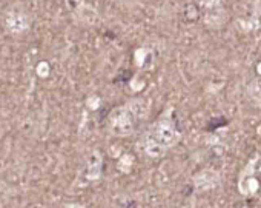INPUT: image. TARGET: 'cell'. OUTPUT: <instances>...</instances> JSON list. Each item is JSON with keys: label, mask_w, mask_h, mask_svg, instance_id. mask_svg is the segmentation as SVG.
<instances>
[{"label": "cell", "mask_w": 261, "mask_h": 208, "mask_svg": "<svg viewBox=\"0 0 261 208\" xmlns=\"http://www.w3.org/2000/svg\"><path fill=\"white\" fill-rule=\"evenodd\" d=\"M103 154L100 151H92L88 159H86V167H85V179L88 182H97L101 179L103 174Z\"/></svg>", "instance_id": "3"}, {"label": "cell", "mask_w": 261, "mask_h": 208, "mask_svg": "<svg viewBox=\"0 0 261 208\" xmlns=\"http://www.w3.org/2000/svg\"><path fill=\"white\" fill-rule=\"evenodd\" d=\"M224 125H227V119H224V118L214 119V121H211V125L207 127V130L209 131H214L215 128H220V127H224Z\"/></svg>", "instance_id": "5"}, {"label": "cell", "mask_w": 261, "mask_h": 208, "mask_svg": "<svg viewBox=\"0 0 261 208\" xmlns=\"http://www.w3.org/2000/svg\"><path fill=\"white\" fill-rule=\"evenodd\" d=\"M180 139V131L177 130L175 121L169 116L159 118L143 134L140 141L142 151L151 159H160L172 148Z\"/></svg>", "instance_id": "1"}, {"label": "cell", "mask_w": 261, "mask_h": 208, "mask_svg": "<svg viewBox=\"0 0 261 208\" xmlns=\"http://www.w3.org/2000/svg\"><path fill=\"white\" fill-rule=\"evenodd\" d=\"M130 167H133V157H130V156H123L121 160L118 162V170L121 173H126L127 174L130 171Z\"/></svg>", "instance_id": "4"}, {"label": "cell", "mask_w": 261, "mask_h": 208, "mask_svg": "<svg viewBox=\"0 0 261 208\" xmlns=\"http://www.w3.org/2000/svg\"><path fill=\"white\" fill-rule=\"evenodd\" d=\"M63 208H89L83 203H77V202H69V203H65Z\"/></svg>", "instance_id": "6"}, {"label": "cell", "mask_w": 261, "mask_h": 208, "mask_svg": "<svg viewBox=\"0 0 261 208\" xmlns=\"http://www.w3.org/2000/svg\"><path fill=\"white\" fill-rule=\"evenodd\" d=\"M145 114H146V108L143 99H136L127 103H123V105L114 108L109 113L106 122L108 133L112 137H118V139L133 136L139 130L140 124L143 122Z\"/></svg>", "instance_id": "2"}]
</instances>
